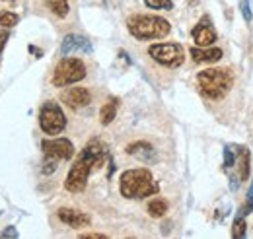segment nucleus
I'll return each instance as SVG.
<instances>
[{"instance_id":"obj_12","label":"nucleus","mask_w":253,"mask_h":239,"mask_svg":"<svg viewBox=\"0 0 253 239\" xmlns=\"http://www.w3.org/2000/svg\"><path fill=\"white\" fill-rule=\"evenodd\" d=\"M76 51L90 53L92 47H90V41L84 39L82 35H74V33H70V35L64 37L63 45H61V53H63V55H70V53H76Z\"/></svg>"},{"instance_id":"obj_17","label":"nucleus","mask_w":253,"mask_h":239,"mask_svg":"<svg viewBox=\"0 0 253 239\" xmlns=\"http://www.w3.org/2000/svg\"><path fill=\"white\" fill-rule=\"evenodd\" d=\"M47 2H49V8L53 10L55 16H59V18L68 16V10H70L68 0H47Z\"/></svg>"},{"instance_id":"obj_14","label":"nucleus","mask_w":253,"mask_h":239,"mask_svg":"<svg viewBox=\"0 0 253 239\" xmlns=\"http://www.w3.org/2000/svg\"><path fill=\"white\" fill-rule=\"evenodd\" d=\"M191 57L195 62H216L222 59V49L216 47H191Z\"/></svg>"},{"instance_id":"obj_9","label":"nucleus","mask_w":253,"mask_h":239,"mask_svg":"<svg viewBox=\"0 0 253 239\" xmlns=\"http://www.w3.org/2000/svg\"><path fill=\"white\" fill-rule=\"evenodd\" d=\"M61 99H63V103H66L70 109L78 111V109L90 105V101H92V93H90L88 88H80V86H76V88H68V90H64L63 95H61Z\"/></svg>"},{"instance_id":"obj_19","label":"nucleus","mask_w":253,"mask_h":239,"mask_svg":"<svg viewBox=\"0 0 253 239\" xmlns=\"http://www.w3.org/2000/svg\"><path fill=\"white\" fill-rule=\"evenodd\" d=\"M18 22H20L18 14H14V12H0V28L8 30V28H14Z\"/></svg>"},{"instance_id":"obj_16","label":"nucleus","mask_w":253,"mask_h":239,"mask_svg":"<svg viewBox=\"0 0 253 239\" xmlns=\"http://www.w3.org/2000/svg\"><path fill=\"white\" fill-rule=\"evenodd\" d=\"M166 212H168V202L164 199H152L148 202V214L152 218H162Z\"/></svg>"},{"instance_id":"obj_24","label":"nucleus","mask_w":253,"mask_h":239,"mask_svg":"<svg viewBox=\"0 0 253 239\" xmlns=\"http://www.w3.org/2000/svg\"><path fill=\"white\" fill-rule=\"evenodd\" d=\"M6 41H8V31H0V55L6 47Z\"/></svg>"},{"instance_id":"obj_4","label":"nucleus","mask_w":253,"mask_h":239,"mask_svg":"<svg viewBox=\"0 0 253 239\" xmlns=\"http://www.w3.org/2000/svg\"><path fill=\"white\" fill-rule=\"evenodd\" d=\"M126 28L130 31L132 37L140 39V41H148V39H160L166 37L171 26L168 20L160 18V16H148V14H134L128 18Z\"/></svg>"},{"instance_id":"obj_2","label":"nucleus","mask_w":253,"mask_h":239,"mask_svg":"<svg viewBox=\"0 0 253 239\" xmlns=\"http://www.w3.org/2000/svg\"><path fill=\"white\" fill-rule=\"evenodd\" d=\"M119 191L125 199H146L160 191L158 183L154 181L152 173L144 167L138 169H126L119 179Z\"/></svg>"},{"instance_id":"obj_7","label":"nucleus","mask_w":253,"mask_h":239,"mask_svg":"<svg viewBox=\"0 0 253 239\" xmlns=\"http://www.w3.org/2000/svg\"><path fill=\"white\" fill-rule=\"evenodd\" d=\"M148 55L162 66L168 68H177L183 64L185 51L179 43H156L148 47Z\"/></svg>"},{"instance_id":"obj_22","label":"nucleus","mask_w":253,"mask_h":239,"mask_svg":"<svg viewBox=\"0 0 253 239\" xmlns=\"http://www.w3.org/2000/svg\"><path fill=\"white\" fill-rule=\"evenodd\" d=\"M57 161H59V159H53V158H47V156H45V161H43V167H41V171H43L45 175L53 173V171L57 169Z\"/></svg>"},{"instance_id":"obj_21","label":"nucleus","mask_w":253,"mask_h":239,"mask_svg":"<svg viewBox=\"0 0 253 239\" xmlns=\"http://www.w3.org/2000/svg\"><path fill=\"white\" fill-rule=\"evenodd\" d=\"M144 4L152 10H171V0H144Z\"/></svg>"},{"instance_id":"obj_15","label":"nucleus","mask_w":253,"mask_h":239,"mask_svg":"<svg viewBox=\"0 0 253 239\" xmlns=\"http://www.w3.org/2000/svg\"><path fill=\"white\" fill-rule=\"evenodd\" d=\"M117 109H119V99L111 97L109 101H105L103 107L99 109V122H101V124H109V122H113L115 115H117Z\"/></svg>"},{"instance_id":"obj_3","label":"nucleus","mask_w":253,"mask_h":239,"mask_svg":"<svg viewBox=\"0 0 253 239\" xmlns=\"http://www.w3.org/2000/svg\"><path fill=\"white\" fill-rule=\"evenodd\" d=\"M234 84V76L230 68H207L197 74L199 91L207 99H222Z\"/></svg>"},{"instance_id":"obj_5","label":"nucleus","mask_w":253,"mask_h":239,"mask_svg":"<svg viewBox=\"0 0 253 239\" xmlns=\"http://www.w3.org/2000/svg\"><path fill=\"white\" fill-rule=\"evenodd\" d=\"M86 78V64L84 60L64 57L53 72V86L55 88H66Z\"/></svg>"},{"instance_id":"obj_25","label":"nucleus","mask_w":253,"mask_h":239,"mask_svg":"<svg viewBox=\"0 0 253 239\" xmlns=\"http://www.w3.org/2000/svg\"><path fill=\"white\" fill-rule=\"evenodd\" d=\"M82 238L84 239H105V236H101V234H84Z\"/></svg>"},{"instance_id":"obj_13","label":"nucleus","mask_w":253,"mask_h":239,"mask_svg":"<svg viewBox=\"0 0 253 239\" xmlns=\"http://www.w3.org/2000/svg\"><path fill=\"white\" fill-rule=\"evenodd\" d=\"M126 154H130V156H134V158H138L140 161H146V163H152V161L158 159L156 150H154V146H150L148 142H134V144H130L126 148Z\"/></svg>"},{"instance_id":"obj_26","label":"nucleus","mask_w":253,"mask_h":239,"mask_svg":"<svg viewBox=\"0 0 253 239\" xmlns=\"http://www.w3.org/2000/svg\"><path fill=\"white\" fill-rule=\"evenodd\" d=\"M248 200L253 202V183H252V187H250V191H248Z\"/></svg>"},{"instance_id":"obj_1","label":"nucleus","mask_w":253,"mask_h":239,"mask_svg":"<svg viewBox=\"0 0 253 239\" xmlns=\"http://www.w3.org/2000/svg\"><path fill=\"white\" fill-rule=\"evenodd\" d=\"M103 161H105V148L97 140L90 142L80 152L76 161L72 163V167L66 175V181H64V189L68 193H82L88 185L90 173L97 167H101Z\"/></svg>"},{"instance_id":"obj_10","label":"nucleus","mask_w":253,"mask_h":239,"mask_svg":"<svg viewBox=\"0 0 253 239\" xmlns=\"http://www.w3.org/2000/svg\"><path fill=\"white\" fill-rule=\"evenodd\" d=\"M193 39L197 47H211L216 41V31L211 28V20L203 18L195 28H193Z\"/></svg>"},{"instance_id":"obj_20","label":"nucleus","mask_w":253,"mask_h":239,"mask_svg":"<svg viewBox=\"0 0 253 239\" xmlns=\"http://www.w3.org/2000/svg\"><path fill=\"white\" fill-rule=\"evenodd\" d=\"M236 163V152H234V146H226L224 148V169L230 171Z\"/></svg>"},{"instance_id":"obj_23","label":"nucleus","mask_w":253,"mask_h":239,"mask_svg":"<svg viewBox=\"0 0 253 239\" xmlns=\"http://www.w3.org/2000/svg\"><path fill=\"white\" fill-rule=\"evenodd\" d=\"M240 6H242V14H244L246 22H252L253 14H252V10H250V0H242Z\"/></svg>"},{"instance_id":"obj_6","label":"nucleus","mask_w":253,"mask_h":239,"mask_svg":"<svg viewBox=\"0 0 253 239\" xmlns=\"http://www.w3.org/2000/svg\"><path fill=\"white\" fill-rule=\"evenodd\" d=\"M39 126L45 134L57 136L66 126V117L57 101H45L39 109Z\"/></svg>"},{"instance_id":"obj_18","label":"nucleus","mask_w":253,"mask_h":239,"mask_svg":"<svg viewBox=\"0 0 253 239\" xmlns=\"http://www.w3.org/2000/svg\"><path fill=\"white\" fill-rule=\"evenodd\" d=\"M246 220H244V214L240 212L238 216H236V220H234V228H232V236L236 239L240 238H246Z\"/></svg>"},{"instance_id":"obj_8","label":"nucleus","mask_w":253,"mask_h":239,"mask_svg":"<svg viewBox=\"0 0 253 239\" xmlns=\"http://www.w3.org/2000/svg\"><path fill=\"white\" fill-rule=\"evenodd\" d=\"M41 150L47 158L53 159H70L74 156V144L68 138H51V140H43Z\"/></svg>"},{"instance_id":"obj_11","label":"nucleus","mask_w":253,"mask_h":239,"mask_svg":"<svg viewBox=\"0 0 253 239\" xmlns=\"http://www.w3.org/2000/svg\"><path fill=\"white\" fill-rule=\"evenodd\" d=\"M57 216H59V220H61L63 224H66L68 228H74V230L86 228V226H90V222H92L88 214H84V212H80V210H72V208H59Z\"/></svg>"}]
</instances>
